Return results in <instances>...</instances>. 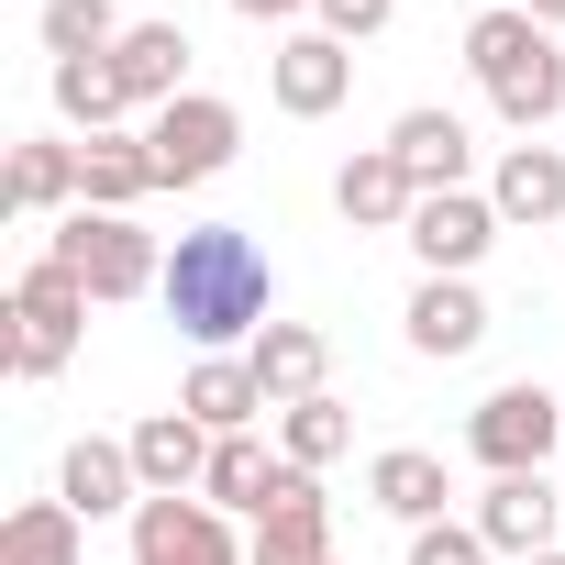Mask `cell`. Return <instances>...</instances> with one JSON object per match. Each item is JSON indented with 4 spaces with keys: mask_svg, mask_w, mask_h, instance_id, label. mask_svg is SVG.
<instances>
[{
    "mask_svg": "<svg viewBox=\"0 0 565 565\" xmlns=\"http://www.w3.org/2000/svg\"><path fill=\"white\" fill-rule=\"evenodd\" d=\"M156 300H167V322H178L200 355L255 344V333H266V300H277L266 244H255L244 222H200V233H178V244H167V277H156Z\"/></svg>",
    "mask_w": 565,
    "mask_h": 565,
    "instance_id": "6da1fadb",
    "label": "cell"
},
{
    "mask_svg": "<svg viewBox=\"0 0 565 565\" xmlns=\"http://www.w3.org/2000/svg\"><path fill=\"white\" fill-rule=\"evenodd\" d=\"M45 255H56V266L78 277L89 300H145L156 277H167V244H156V233H145L134 211H67Z\"/></svg>",
    "mask_w": 565,
    "mask_h": 565,
    "instance_id": "7a4b0ae2",
    "label": "cell"
},
{
    "mask_svg": "<svg viewBox=\"0 0 565 565\" xmlns=\"http://www.w3.org/2000/svg\"><path fill=\"white\" fill-rule=\"evenodd\" d=\"M554 444H565V399H554L543 377H510V388H488V399L466 411V455H477L488 477H543Z\"/></svg>",
    "mask_w": 565,
    "mask_h": 565,
    "instance_id": "3957f363",
    "label": "cell"
},
{
    "mask_svg": "<svg viewBox=\"0 0 565 565\" xmlns=\"http://www.w3.org/2000/svg\"><path fill=\"white\" fill-rule=\"evenodd\" d=\"M78 333H89V289H78L56 255H34L23 289H12V377H56L78 355Z\"/></svg>",
    "mask_w": 565,
    "mask_h": 565,
    "instance_id": "277c9868",
    "label": "cell"
},
{
    "mask_svg": "<svg viewBox=\"0 0 565 565\" xmlns=\"http://www.w3.org/2000/svg\"><path fill=\"white\" fill-rule=\"evenodd\" d=\"M145 156H156V189H200V178H222L244 156V111L211 100V89H189V100H167L145 122Z\"/></svg>",
    "mask_w": 565,
    "mask_h": 565,
    "instance_id": "5b68a950",
    "label": "cell"
},
{
    "mask_svg": "<svg viewBox=\"0 0 565 565\" xmlns=\"http://www.w3.org/2000/svg\"><path fill=\"white\" fill-rule=\"evenodd\" d=\"M499 233H510V222H499L488 189H433V200L411 211V255H422V277H477V255H488Z\"/></svg>",
    "mask_w": 565,
    "mask_h": 565,
    "instance_id": "8992f818",
    "label": "cell"
},
{
    "mask_svg": "<svg viewBox=\"0 0 565 565\" xmlns=\"http://www.w3.org/2000/svg\"><path fill=\"white\" fill-rule=\"evenodd\" d=\"M134 565H244L233 510H211V499H145L134 510Z\"/></svg>",
    "mask_w": 565,
    "mask_h": 565,
    "instance_id": "52a82bcc",
    "label": "cell"
},
{
    "mask_svg": "<svg viewBox=\"0 0 565 565\" xmlns=\"http://www.w3.org/2000/svg\"><path fill=\"white\" fill-rule=\"evenodd\" d=\"M322 554H333V499H322L311 466H289V477H277V499L255 510L244 565H322Z\"/></svg>",
    "mask_w": 565,
    "mask_h": 565,
    "instance_id": "ba28073f",
    "label": "cell"
},
{
    "mask_svg": "<svg viewBox=\"0 0 565 565\" xmlns=\"http://www.w3.org/2000/svg\"><path fill=\"white\" fill-rule=\"evenodd\" d=\"M266 89H277V111H289V122H322V111H344V89H355V45L289 34V45L266 56Z\"/></svg>",
    "mask_w": 565,
    "mask_h": 565,
    "instance_id": "9c48e42d",
    "label": "cell"
},
{
    "mask_svg": "<svg viewBox=\"0 0 565 565\" xmlns=\"http://www.w3.org/2000/svg\"><path fill=\"white\" fill-rule=\"evenodd\" d=\"M211 444H222V433H200L189 411H156V422H134V477H145V499H200V477H211Z\"/></svg>",
    "mask_w": 565,
    "mask_h": 565,
    "instance_id": "30bf717a",
    "label": "cell"
},
{
    "mask_svg": "<svg viewBox=\"0 0 565 565\" xmlns=\"http://www.w3.org/2000/svg\"><path fill=\"white\" fill-rule=\"evenodd\" d=\"M477 344H488V300H477V277H422V289H411V355L455 366V355H477Z\"/></svg>",
    "mask_w": 565,
    "mask_h": 565,
    "instance_id": "8fae6325",
    "label": "cell"
},
{
    "mask_svg": "<svg viewBox=\"0 0 565 565\" xmlns=\"http://www.w3.org/2000/svg\"><path fill=\"white\" fill-rule=\"evenodd\" d=\"M111 78H122V100L156 122L167 100H189V34H178V23H134V34L111 45Z\"/></svg>",
    "mask_w": 565,
    "mask_h": 565,
    "instance_id": "7c38bea8",
    "label": "cell"
},
{
    "mask_svg": "<svg viewBox=\"0 0 565 565\" xmlns=\"http://www.w3.org/2000/svg\"><path fill=\"white\" fill-rule=\"evenodd\" d=\"M333 211H344L355 233H411L422 189H411V167H399L388 145H366V156H344V178H333Z\"/></svg>",
    "mask_w": 565,
    "mask_h": 565,
    "instance_id": "4fadbf2b",
    "label": "cell"
},
{
    "mask_svg": "<svg viewBox=\"0 0 565 565\" xmlns=\"http://www.w3.org/2000/svg\"><path fill=\"white\" fill-rule=\"evenodd\" d=\"M56 499H67L78 521H111V510H145V477H134V444H100V433H78V444H67V466H56Z\"/></svg>",
    "mask_w": 565,
    "mask_h": 565,
    "instance_id": "5bb4252c",
    "label": "cell"
},
{
    "mask_svg": "<svg viewBox=\"0 0 565 565\" xmlns=\"http://www.w3.org/2000/svg\"><path fill=\"white\" fill-rule=\"evenodd\" d=\"M554 488L543 477H488V499H477V532H488V554H510V565H532V554H554Z\"/></svg>",
    "mask_w": 565,
    "mask_h": 565,
    "instance_id": "9a60e30c",
    "label": "cell"
},
{
    "mask_svg": "<svg viewBox=\"0 0 565 565\" xmlns=\"http://www.w3.org/2000/svg\"><path fill=\"white\" fill-rule=\"evenodd\" d=\"M244 366H255L266 411H289V399H322V377H333V344H322L311 322H266V333L244 344Z\"/></svg>",
    "mask_w": 565,
    "mask_h": 565,
    "instance_id": "2e32d148",
    "label": "cell"
},
{
    "mask_svg": "<svg viewBox=\"0 0 565 565\" xmlns=\"http://www.w3.org/2000/svg\"><path fill=\"white\" fill-rule=\"evenodd\" d=\"M0 200L12 211H78L89 200V145H56V134H34V145H12V178H0Z\"/></svg>",
    "mask_w": 565,
    "mask_h": 565,
    "instance_id": "e0dca14e",
    "label": "cell"
},
{
    "mask_svg": "<svg viewBox=\"0 0 565 565\" xmlns=\"http://www.w3.org/2000/svg\"><path fill=\"white\" fill-rule=\"evenodd\" d=\"M388 156H399V167H411V189L433 200V189H466V156H477V145H466V122H455V111H433V100H422V111H399V122H388Z\"/></svg>",
    "mask_w": 565,
    "mask_h": 565,
    "instance_id": "ac0fdd59",
    "label": "cell"
},
{
    "mask_svg": "<svg viewBox=\"0 0 565 565\" xmlns=\"http://www.w3.org/2000/svg\"><path fill=\"white\" fill-rule=\"evenodd\" d=\"M178 411H189L200 433H255V422H266V388H255L244 355H200L189 388H178Z\"/></svg>",
    "mask_w": 565,
    "mask_h": 565,
    "instance_id": "d6986e66",
    "label": "cell"
},
{
    "mask_svg": "<svg viewBox=\"0 0 565 565\" xmlns=\"http://www.w3.org/2000/svg\"><path fill=\"white\" fill-rule=\"evenodd\" d=\"M366 499L388 510V521H444V499H455V477H444V455H422V444H388L377 466H366Z\"/></svg>",
    "mask_w": 565,
    "mask_h": 565,
    "instance_id": "ffe728a7",
    "label": "cell"
},
{
    "mask_svg": "<svg viewBox=\"0 0 565 565\" xmlns=\"http://www.w3.org/2000/svg\"><path fill=\"white\" fill-rule=\"evenodd\" d=\"M277 477H289V455H266L255 433H222V444H211V477H200V499H211V510H244V521H255V510L277 499Z\"/></svg>",
    "mask_w": 565,
    "mask_h": 565,
    "instance_id": "44dd1931",
    "label": "cell"
},
{
    "mask_svg": "<svg viewBox=\"0 0 565 565\" xmlns=\"http://www.w3.org/2000/svg\"><path fill=\"white\" fill-rule=\"evenodd\" d=\"M488 200H499V222H565V156L554 145H510Z\"/></svg>",
    "mask_w": 565,
    "mask_h": 565,
    "instance_id": "7402d4cb",
    "label": "cell"
},
{
    "mask_svg": "<svg viewBox=\"0 0 565 565\" xmlns=\"http://www.w3.org/2000/svg\"><path fill=\"white\" fill-rule=\"evenodd\" d=\"M543 45H554V34H543V23L521 12V0H488V12L466 23V67H477L488 89H499V78H510L521 56H543Z\"/></svg>",
    "mask_w": 565,
    "mask_h": 565,
    "instance_id": "603a6c76",
    "label": "cell"
},
{
    "mask_svg": "<svg viewBox=\"0 0 565 565\" xmlns=\"http://www.w3.org/2000/svg\"><path fill=\"white\" fill-rule=\"evenodd\" d=\"M344 444H355V411H344L333 388H322V399H289V411H277V455H289V466H311V477H322Z\"/></svg>",
    "mask_w": 565,
    "mask_h": 565,
    "instance_id": "cb8c5ba5",
    "label": "cell"
},
{
    "mask_svg": "<svg viewBox=\"0 0 565 565\" xmlns=\"http://www.w3.org/2000/svg\"><path fill=\"white\" fill-rule=\"evenodd\" d=\"M0 565H78V510L67 499H23L0 521Z\"/></svg>",
    "mask_w": 565,
    "mask_h": 565,
    "instance_id": "d4e9b609",
    "label": "cell"
},
{
    "mask_svg": "<svg viewBox=\"0 0 565 565\" xmlns=\"http://www.w3.org/2000/svg\"><path fill=\"white\" fill-rule=\"evenodd\" d=\"M56 111H67V122L100 145V134H122V111H134V100H122L111 56H67V67H56Z\"/></svg>",
    "mask_w": 565,
    "mask_h": 565,
    "instance_id": "484cf974",
    "label": "cell"
},
{
    "mask_svg": "<svg viewBox=\"0 0 565 565\" xmlns=\"http://www.w3.org/2000/svg\"><path fill=\"white\" fill-rule=\"evenodd\" d=\"M488 100H499V122H510V134L532 145V134H543V122L565 111V56H554V45H543V56H521V67H510V78H499Z\"/></svg>",
    "mask_w": 565,
    "mask_h": 565,
    "instance_id": "4316f807",
    "label": "cell"
},
{
    "mask_svg": "<svg viewBox=\"0 0 565 565\" xmlns=\"http://www.w3.org/2000/svg\"><path fill=\"white\" fill-rule=\"evenodd\" d=\"M145 189H156L145 134H100V145H89V200H78V211H134Z\"/></svg>",
    "mask_w": 565,
    "mask_h": 565,
    "instance_id": "83f0119b",
    "label": "cell"
},
{
    "mask_svg": "<svg viewBox=\"0 0 565 565\" xmlns=\"http://www.w3.org/2000/svg\"><path fill=\"white\" fill-rule=\"evenodd\" d=\"M134 23L111 12V0H45V56L67 67V56H111Z\"/></svg>",
    "mask_w": 565,
    "mask_h": 565,
    "instance_id": "f1b7e54d",
    "label": "cell"
},
{
    "mask_svg": "<svg viewBox=\"0 0 565 565\" xmlns=\"http://www.w3.org/2000/svg\"><path fill=\"white\" fill-rule=\"evenodd\" d=\"M411 565H488V532L477 521H422L411 532Z\"/></svg>",
    "mask_w": 565,
    "mask_h": 565,
    "instance_id": "f546056e",
    "label": "cell"
},
{
    "mask_svg": "<svg viewBox=\"0 0 565 565\" xmlns=\"http://www.w3.org/2000/svg\"><path fill=\"white\" fill-rule=\"evenodd\" d=\"M311 12H322V34H333V45H366V34H388L399 0H311Z\"/></svg>",
    "mask_w": 565,
    "mask_h": 565,
    "instance_id": "4dcf8cb0",
    "label": "cell"
},
{
    "mask_svg": "<svg viewBox=\"0 0 565 565\" xmlns=\"http://www.w3.org/2000/svg\"><path fill=\"white\" fill-rule=\"evenodd\" d=\"M244 23H289V12H311V0H233Z\"/></svg>",
    "mask_w": 565,
    "mask_h": 565,
    "instance_id": "1f68e13d",
    "label": "cell"
},
{
    "mask_svg": "<svg viewBox=\"0 0 565 565\" xmlns=\"http://www.w3.org/2000/svg\"><path fill=\"white\" fill-rule=\"evenodd\" d=\"M521 12H532V23H543V34H554V23H565V0H521Z\"/></svg>",
    "mask_w": 565,
    "mask_h": 565,
    "instance_id": "d6a6232c",
    "label": "cell"
},
{
    "mask_svg": "<svg viewBox=\"0 0 565 565\" xmlns=\"http://www.w3.org/2000/svg\"><path fill=\"white\" fill-rule=\"evenodd\" d=\"M532 565H565V554H532Z\"/></svg>",
    "mask_w": 565,
    "mask_h": 565,
    "instance_id": "836d02e7",
    "label": "cell"
},
{
    "mask_svg": "<svg viewBox=\"0 0 565 565\" xmlns=\"http://www.w3.org/2000/svg\"><path fill=\"white\" fill-rule=\"evenodd\" d=\"M322 565H333V554H322Z\"/></svg>",
    "mask_w": 565,
    "mask_h": 565,
    "instance_id": "e575fe53",
    "label": "cell"
}]
</instances>
